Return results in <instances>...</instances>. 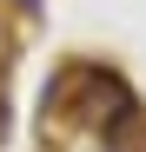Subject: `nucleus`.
<instances>
[{
    "label": "nucleus",
    "instance_id": "obj_1",
    "mask_svg": "<svg viewBox=\"0 0 146 152\" xmlns=\"http://www.w3.org/2000/svg\"><path fill=\"white\" fill-rule=\"evenodd\" d=\"M106 152H146V126H119V132H106Z\"/></svg>",
    "mask_w": 146,
    "mask_h": 152
}]
</instances>
